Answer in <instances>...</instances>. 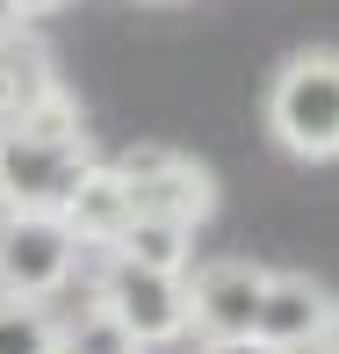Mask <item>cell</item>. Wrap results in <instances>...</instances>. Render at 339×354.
<instances>
[{
    "label": "cell",
    "instance_id": "obj_3",
    "mask_svg": "<svg viewBox=\"0 0 339 354\" xmlns=\"http://www.w3.org/2000/svg\"><path fill=\"white\" fill-rule=\"evenodd\" d=\"M94 304L130 333L137 347H173L188 340V275L166 268H137L123 253H108V268L94 275Z\"/></svg>",
    "mask_w": 339,
    "mask_h": 354
},
{
    "label": "cell",
    "instance_id": "obj_2",
    "mask_svg": "<svg viewBox=\"0 0 339 354\" xmlns=\"http://www.w3.org/2000/svg\"><path fill=\"white\" fill-rule=\"evenodd\" d=\"M267 138L289 159H339V51H296L267 80Z\"/></svg>",
    "mask_w": 339,
    "mask_h": 354
},
{
    "label": "cell",
    "instance_id": "obj_9",
    "mask_svg": "<svg viewBox=\"0 0 339 354\" xmlns=\"http://www.w3.org/2000/svg\"><path fill=\"white\" fill-rule=\"evenodd\" d=\"M51 94H66L58 73H51V51L29 44V37H0V131L22 123L29 109H43Z\"/></svg>",
    "mask_w": 339,
    "mask_h": 354
},
{
    "label": "cell",
    "instance_id": "obj_5",
    "mask_svg": "<svg viewBox=\"0 0 339 354\" xmlns=\"http://www.w3.org/2000/svg\"><path fill=\"white\" fill-rule=\"evenodd\" d=\"M79 275V239L66 217H0V297H58Z\"/></svg>",
    "mask_w": 339,
    "mask_h": 354
},
{
    "label": "cell",
    "instance_id": "obj_1",
    "mask_svg": "<svg viewBox=\"0 0 339 354\" xmlns=\"http://www.w3.org/2000/svg\"><path fill=\"white\" fill-rule=\"evenodd\" d=\"M94 167V145L79 131L72 94H51L22 123L0 131V210L8 217H58L79 174Z\"/></svg>",
    "mask_w": 339,
    "mask_h": 354
},
{
    "label": "cell",
    "instance_id": "obj_15",
    "mask_svg": "<svg viewBox=\"0 0 339 354\" xmlns=\"http://www.w3.org/2000/svg\"><path fill=\"white\" fill-rule=\"evenodd\" d=\"M0 37H22V8L14 0H0Z\"/></svg>",
    "mask_w": 339,
    "mask_h": 354
},
{
    "label": "cell",
    "instance_id": "obj_7",
    "mask_svg": "<svg viewBox=\"0 0 339 354\" xmlns=\"http://www.w3.org/2000/svg\"><path fill=\"white\" fill-rule=\"evenodd\" d=\"M325 311H332V297L311 275H274L267 268L260 311H253V340L274 347V354H311L318 333H325Z\"/></svg>",
    "mask_w": 339,
    "mask_h": 354
},
{
    "label": "cell",
    "instance_id": "obj_11",
    "mask_svg": "<svg viewBox=\"0 0 339 354\" xmlns=\"http://www.w3.org/2000/svg\"><path fill=\"white\" fill-rule=\"evenodd\" d=\"M0 354H58V318L37 297H0Z\"/></svg>",
    "mask_w": 339,
    "mask_h": 354
},
{
    "label": "cell",
    "instance_id": "obj_10",
    "mask_svg": "<svg viewBox=\"0 0 339 354\" xmlns=\"http://www.w3.org/2000/svg\"><path fill=\"white\" fill-rule=\"evenodd\" d=\"M123 261L137 268H166V275H188V253H195V232L188 224H166V217H137L130 232H123Z\"/></svg>",
    "mask_w": 339,
    "mask_h": 354
},
{
    "label": "cell",
    "instance_id": "obj_16",
    "mask_svg": "<svg viewBox=\"0 0 339 354\" xmlns=\"http://www.w3.org/2000/svg\"><path fill=\"white\" fill-rule=\"evenodd\" d=\"M14 8H22V22H29V15H51V8H66V0H14Z\"/></svg>",
    "mask_w": 339,
    "mask_h": 354
},
{
    "label": "cell",
    "instance_id": "obj_13",
    "mask_svg": "<svg viewBox=\"0 0 339 354\" xmlns=\"http://www.w3.org/2000/svg\"><path fill=\"white\" fill-rule=\"evenodd\" d=\"M311 354H339V297H332V311H325V333H318V347Z\"/></svg>",
    "mask_w": 339,
    "mask_h": 354
},
{
    "label": "cell",
    "instance_id": "obj_14",
    "mask_svg": "<svg viewBox=\"0 0 339 354\" xmlns=\"http://www.w3.org/2000/svg\"><path fill=\"white\" fill-rule=\"evenodd\" d=\"M202 354H274V347H260V340H202Z\"/></svg>",
    "mask_w": 339,
    "mask_h": 354
},
{
    "label": "cell",
    "instance_id": "obj_8",
    "mask_svg": "<svg viewBox=\"0 0 339 354\" xmlns=\"http://www.w3.org/2000/svg\"><path fill=\"white\" fill-rule=\"evenodd\" d=\"M58 217H66V232L79 239V253H87V246H94V253H116L123 232L137 224V203H130V188H123V174L94 159V167L79 174V188L66 196V210H58Z\"/></svg>",
    "mask_w": 339,
    "mask_h": 354
},
{
    "label": "cell",
    "instance_id": "obj_4",
    "mask_svg": "<svg viewBox=\"0 0 339 354\" xmlns=\"http://www.w3.org/2000/svg\"><path fill=\"white\" fill-rule=\"evenodd\" d=\"M108 167L123 174V188H130L137 217H166V224H195L217 210V174L202 167V159L173 152V145H130V152H116Z\"/></svg>",
    "mask_w": 339,
    "mask_h": 354
},
{
    "label": "cell",
    "instance_id": "obj_6",
    "mask_svg": "<svg viewBox=\"0 0 339 354\" xmlns=\"http://www.w3.org/2000/svg\"><path fill=\"white\" fill-rule=\"evenodd\" d=\"M260 289H267V268L202 261L195 275H188V333H202V340H253Z\"/></svg>",
    "mask_w": 339,
    "mask_h": 354
},
{
    "label": "cell",
    "instance_id": "obj_12",
    "mask_svg": "<svg viewBox=\"0 0 339 354\" xmlns=\"http://www.w3.org/2000/svg\"><path fill=\"white\" fill-rule=\"evenodd\" d=\"M58 354H144V347L101 311V304H87L72 326H58Z\"/></svg>",
    "mask_w": 339,
    "mask_h": 354
}]
</instances>
